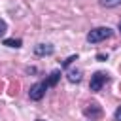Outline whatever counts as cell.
I'll list each match as a JSON object with an SVG mask.
<instances>
[{"label":"cell","mask_w":121,"mask_h":121,"mask_svg":"<svg viewBox=\"0 0 121 121\" xmlns=\"http://www.w3.org/2000/svg\"><path fill=\"white\" fill-rule=\"evenodd\" d=\"M112 36H113V30L110 26H96V28H91L85 38H87L89 43H100V42H104Z\"/></svg>","instance_id":"cell-1"},{"label":"cell","mask_w":121,"mask_h":121,"mask_svg":"<svg viewBox=\"0 0 121 121\" xmlns=\"http://www.w3.org/2000/svg\"><path fill=\"white\" fill-rule=\"evenodd\" d=\"M49 89V85H47V81L43 79V81H36L34 85H30V91H28V96H30V100H42L43 96H45V91Z\"/></svg>","instance_id":"cell-3"},{"label":"cell","mask_w":121,"mask_h":121,"mask_svg":"<svg viewBox=\"0 0 121 121\" xmlns=\"http://www.w3.org/2000/svg\"><path fill=\"white\" fill-rule=\"evenodd\" d=\"M26 72H28V74H36V68H34V66H30V68H26Z\"/></svg>","instance_id":"cell-14"},{"label":"cell","mask_w":121,"mask_h":121,"mask_svg":"<svg viewBox=\"0 0 121 121\" xmlns=\"http://www.w3.org/2000/svg\"><path fill=\"white\" fill-rule=\"evenodd\" d=\"M96 59H98V60H106V59H108V55H104V53H98V55H96Z\"/></svg>","instance_id":"cell-13"},{"label":"cell","mask_w":121,"mask_h":121,"mask_svg":"<svg viewBox=\"0 0 121 121\" xmlns=\"http://www.w3.org/2000/svg\"><path fill=\"white\" fill-rule=\"evenodd\" d=\"M83 115L89 117V119H98V117L102 115V108H100L96 102H93V104H89V106L83 110Z\"/></svg>","instance_id":"cell-4"},{"label":"cell","mask_w":121,"mask_h":121,"mask_svg":"<svg viewBox=\"0 0 121 121\" xmlns=\"http://www.w3.org/2000/svg\"><path fill=\"white\" fill-rule=\"evenodd\" d=\"M59 78H60V70H53L45 81H47V85H49V87H55V85H57V81H59Z\"/></svg>","instance_id":"cell-8"},{"label":"cell","mask_w":121,"mask_h":121,"mask_svg":"<svg viewBox=\"0 0 121 121\" xmlns=\"http://www.w3.org/2000/svg\"><path fill=\"white\" fill-rule=\"evenodd\" d=\"M55 53V47L51 43H38L34 45V55L38 57H45V55H53Z\"/></svg>","instance_id":"cell-5"},{"label":"cell","mask_w":121,"mask_h":121,"mask_svg":"<svg viewBox=\"0 0 121 121\" xmlns=\"http://www.w3.org/2000/svg\"><path fill=\"white\" fill-rule=\"evenodd\" d=\"M6 32H8V25H6V21H2V19H0V38H2Z\"/></svg>","instance_id":"cell-11"},{"label":"cell","mask_w":121,"mask_h":121,"mask_svg":"<svg viewBox=\"0 0 121 121\" xmlns=\"http://www.w3.org/2000/svg\"><path fill=\"white\" fill-rule=\"evenodd\" d=\"M108 81H110V76H108L106 72H95V74L91 76V83H89L91 93H98Z\"/></svg>","instance_id":"cell-2"},{"label":"cell","mask_w":121,"mask_h":121,"mask_svg":"<svg viewBox=\"0 0 121 121\" xmlns=\"http://www.w3.org/2000/svg\"><path fill=\"white\" fill-rule=\"evenodd\" d=\"M38 121H43V119H38Z\"/></svg>","instance_id":"cell-16"},{"label":"cell","mask_w":121,"mask_h":121,"mask_svg":"<svg viewBox=\"0 0 121 121\" xmlns=\"http://www.w3.org/2000/svg\"><path fill=\"white\" fill-rule=\"evenodd\" d=\"M81 78H83V72H81L79 68L68 70V74H66V79H68L70 83H79V81H81Z\"/></svg>","instance_id":"cell-6"},{"label":"cell","mask_w":121,"mask_h":121,"mask_svg":"<svg viewBox=\"0 0 121 121\" xmlns=\"http://www.w3.org/2000/svg\"><path fill=\"white\" fill-rule=\"evenodd\" d=\"M2 43H4L6 47H15V49H17V47L23 45V40H19V38H6Z\"/></svg>","instance_id":"cell-7"},{"label":"cell","mask_w":121,"mask_h":121,"mask_svg":"<svg viewBox=\"0 0 121 121\" xmlns=\"http://www.w3.org/2000/svg\"><path fill=\"white\" fill-rule=\"evenodd\" d=\"M98 4L102 8H117L121 6V0H98Z\"/></svg>","instance_id":"cell-9"},{"label":"cell","mask_w":121,"mask_h":121,"mask_svg":"<svg viewBox=\"0 0 121 121\" xmlns=\"http://www.w3.org/2000/svg\"><path fill=\"white\" fill-rule=\"evenodd\" d=\"M74 60H78V55H70L66 60H62V68H68V66H70Z\"/></svg>","instance_id":"cell-10"},{"label":"cell","mask_w":121,"mask_h":121,"mask_svg":"<svg viewBox=\"0 0 121 121\" xmlns=\"http://www.w3.org/2000/svg\"><path fill=\"white\" fill-rule=\"evenodd\" d=\"M117 28H119V32H121V21H119V25H117Z\"/></svg>","instance_id":"cell-15"},{"label":"cell","mask_w":121,"mask_h":121,"mask_svg":"<svg viewBox=\"0 0 121 121\" xmlns=\"http://www.w3.org/2000/svg\"><path fill=\"white\" fill-rule=\"evenodd\" d=\"M113 119L115 121H121V106H117V110L113 112Z\"/></svg>","instance_id":"cell-12"}]
</instances>
